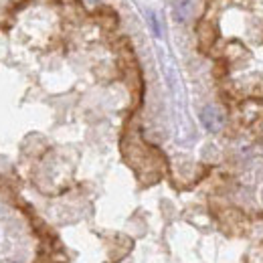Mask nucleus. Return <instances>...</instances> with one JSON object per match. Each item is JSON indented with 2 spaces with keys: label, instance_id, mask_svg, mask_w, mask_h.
I'll list each match as a JSON object with an SVG mask.
<instances>
[{
  "label": "nucleus",
  "instance_id": "f03ea898",
  "mask_svg": "<svg viewBox=\"0 0 263 263\" xmlns=\"http://www.w3.org/2000/svg\"><path fill=\"white\" fill-rule=\"evenodd\" d=\"M193 14V0H174L172 2V16L176 23L184 25Z\"/></svg>",
  "mask_w": 263,
  "mask_h": 263
},
{
  "label": "nucleus",
  "instance_id": "7ed1b4c3",
  "mask_svg": "<svg viewBox=\"0 0 263 263\" xmlns=\"http://www.w3.org/2000/svg\"><path fill=\"white\" fill-rule=\"evenodd\" d=\"M87 2H89V4H99L101 0H87Z\"/></svg>",
  "mask_w": 263,
  "mask_h": 263
},
{
  "label": "nucleus",
  "instance_id": "f257e3e1",
  "mask_svg": "<svg viewBox=\"0 0 263 263\" xmlns=\"http://www.w3.org/2000/svg\"><path fill=\"white\" fill-rule=\"evenodd\" d=\"M200 122H202V126L209 132H219L223 128V124H225V116H223V111L219 107L206 105L200 111Z\"/></svg>",
  "mask_w": 263,
  "mask_h": 263
}]
</instances>
